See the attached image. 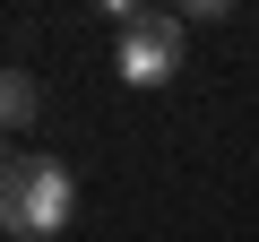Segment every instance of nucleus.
<instances>
[{"label":"nucleus","instance_id":"obj_4","mask_svg":"<svg viewBox=\"0 0 259 242\" xmlns=\"http://www.w3.org/2000/svg\"><path fill=\"white\" fill-rule=\"evenodd\" d=\"M9 156H18V147H9V130H0V165H9Z\"/></svg>","mask_w":259,"mask_h":242},{"label":"nucleus","instance_id":"obj_2","mask_svg":"<svg viewBox=\"0 0 259 242\" xmlns=\"http://www.w3.org/2000/svg\"><path fill=\"white\" fill-rule=\"evenodd\" d=\"M112 26H121L112 69L130 87H173L182 78V52H190V26L182 18H164V9H112Z\"/></svg>","mask_w":259,"mask_h":242},{"label":"nucleus","instance_id":"obj_1","mask_svg":"<svg viewBox=\"0 0 259 242\" xmlns=\"http://www.w3.org/2000/svg\"><path fill=\"white\" fill-rule=\"evenodd\" d=\"M69 216H78V173L61 156L18 147L0 165V233L9 242H52V233H69Z\"/></svg>","mask_w":259,"mask_h":242},{"label":"nucleus","instance_id":"obj_3","mask_svg":"<svg viewBox=\"0 0 259 242\" xmlns=\"http://www.w3.org/2000/svg\"><path fill=\"white\" fill-rule=\"evenodd\" d=\"M35 112H44L35 69H0V130H35Z\"/></svg>","mask_w":259,"mask_h":242}]
</instances>
